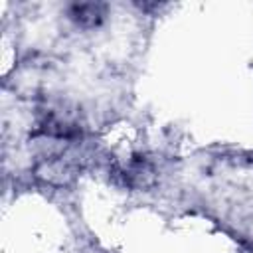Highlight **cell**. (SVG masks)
<instances>
[{
  "label": "cell",
  "instance_id": "obj_1",
  "mask_svg": "<svg viewBox=\"0 0 253 253\" xmlns=\"http://www.w3.org/2000/svg\"><path fill=\"white\" fill-rule=\"evenodd\" d=\"M107 6L101 2H77L69 6V20L83 30L99 28L105 22Z\"/></svg>",
  "mask_w": 253,
  "mask_h": 253
}]
</instances>
